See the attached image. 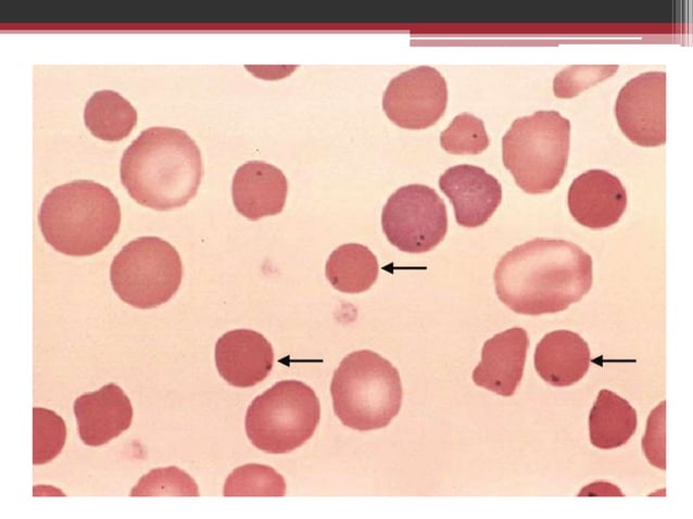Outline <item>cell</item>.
Returning <instances> with one entry per match:
<instances>
[{
    "label": "cell",
    "mask_w": 693,
    "mask_h": 519,
    "mask_svg": "<svg viewBox=\"0 0 693 519\" xmlns=\"http://www.w3.org/2000/svg\"><path fill=\"white\" fill-rule=\"evenodd\" d=\"M493 279L497 298L513 312L558 313L590 291L592 258L570 241L536 238L503 255Z\"/></svg>",
    "instance_id": "6da1fadb"
},
{
    "label": "cell",
    "mask_w": 693,
    "mask_h": 519,
    "mask_svg": "<svg viewBox=\"0 0 693 519\" xmlns=\"http://www.w3.org/2000/svg\"><path fill=\"white\" fill-rule=\"evenodd\" d=\"M203 175L201 153L177 128L151 127L124 151L121 181L139 204L168 211L192 199Z\"/></svg>",
    "instance_id": "7a4b0ae2"
},
{
    "label": "cell",
    "mask_w": 693,
    "mask_h": 519,
    "mask_svg": "<svg viewBox=\"0 0 693 519\" xmlns=\"http://www.w3.org/2000/svg\"><path fill=\"white\" fill-rule=\"evenodd\" d=\"M38 224L46 241L71 256L102 251L121 224L116 197L101 183L75 180L53 188L43 199Z\"/></svg>",
    "instance_id": "3957f363"
},
{
    "label": "cell",
    "mask_w": 693,
    "mask_h": 519,
    "mask_svg": "<svg viewBox=\"0 0 693 519\" xmlns=\"http://www.w3.org/2000/svg\"><path fill=\"white\" fill-rule=\"evenodd\" d=\"M330 393L337 417L358 431L385 428L398 415L402 403L399 371L369 350L352 352L340 362Z\"/></svg>",
    "instance_id": "277c9868"
},
{
    "label": "cell",
    "mask_w": 693,
    "mask_h": 519,
    "mask_svg": "<svg viewBox=\"0 0 693 519\" xmlns=\"http://www.w3.org/2000/svg\"><path fill=\"white\" fill-rule=\"evenodd\" d=\"M570 122L556 111L516 118L502 138L504 166L527 193L550 192L565 173Z\"/></svg>",
    "instance_id": "5b68a950"
},
{
    "label": "cell",
    "mask_w": 693,
    "mask_h": 519,
    "mask_svg": "<svg viewBox=\"0 0 693 519\" xmlns=\"http://www.w3.org/2000/svg\"><path fill=\"white\" fill-rule=\"evenodd\" d=\"M319 418L320 405L314 390L298 380H284L251 402L244 425L256 448L284 454L305 443Z\"/></svg>",
    "instance_id": "8992f818"
},
{
    "label": "cell",
    "mask_w": 693,
    "mask_h": 519,
    "mask_svg": "<svg viewBox=\"0 0 693 519\" xmlns=\"http://www.w3.org/2000/svg\"><path fill=\"white\" fill-rule=\"evenodd\" d=\"M182 278L176 249L159 237H140L122 248L110 268L114 292L125 303L141 309L166 303Z\"/></svg>",
    "instance_id": "52a82bcc"
},
{
    "label": "cell",
    "mask_w": 693,
    "mask_h": 519,
    "mask_svg": "<svg viewBox=\"0 0 693 519\" xmlns=\"http://www.w3.org/2000/svg\"><path fill=\"white\" fill-rule=\"evenodd\" d=\"M381 226L400 251L425 253L437 246L448 230L446 207L425 185H407L392 193L382 208Z\"/></svg>",
    "instance_id": "ba28073f"
},
{
    "label": "cell",
    "mask_w": 693,
    "mask_h": 519,
    "mask_svg": "<svg viewBox=\"0 0 693 519\" xmlns=\"http://www.w3.org/2000/svg\"><path fill=\"white\" fill-rule=\"evenodd\" d=\"M448 88L443 76L433 67L418 66L390 80L382 107L390 121L406 129H425L443 115Z\"/></svg>",
    "instance_id": "9c48e42d"
},
{
    "label": "cell",
    "mask_w": 693,
    "mask_h": 519,
    "mask_svg": "<svg viewBox=\"0 0 693 519\" xmlns=\"http://www.w3.org/2000/svg\"><path fill=\"white\" fill-rule=\"evenodd\" d=\"M615 116L622 134L641 147L666 142V73L645 72L619 91Z\"/></svg>",
    "instance_id": "30bf717a"
},
{
    "label": "cell",
    "mask_w": 693,
    "mask_h": 519,
    "mask_svg": "<svg viewBox=\"0 0 693 519\" xmlns=\"http://www.w3.org/2000/svg\"><path fill=\"white\" fill-rule=\"evenodd\" d=\"M441 191L454 207L458 225H483L502 201V186L483 168L462 164L448 168L439 178Z\"/></svg>",
    "instance_id": "8fae6325"
},
{
    "label": "cell",
    "mask_w": 693,
    "mask_h": 519,
    "mask_svg": "<svg viewBox=\"0 0 693 519\" xmlns=\"http://www.w3.org/2000/svg\"><path fill=\"white\" fill-rule=\"evenodd\" d=\"M568 208L580 225L602 229L616 224L627 205L621 181L603 169H590L579 175L568 190Z\"/></svg>",
    "instance_id": "7c38bea8"
},
{
    "label": "cell",
    "mask_w": 693,
    "mask_h": 519,
    "mask_svg": "<svg viewBox=\"0 0 693 519\" xmlns=\"http://www.w3.org/2000/svg\"><path fill=\"white\" fill-rule=\"evenodd\" d=\"M215 364L227 383L237 388H250L263 381L270 372L274 351L260 332L236 329L217 340Z\"/></svg>",
    "instance_id": "4fadbf2b"
},
{
    "label": "cell",
    "mask_w": 693,
    "mask_h": 519,
    "mask_svg": "<svg viewBox=\"0 0 693 519\" xmlns=\"http://www.w3.org/2000/svg\"><path fill=\"white\" fill-rule=\"evenodd\" d=\"M80 440L100 446L126 431L133 420V406L121 387L109 383L74 401Z\"/></svg>",
    "instance_id": "5bb4252c"
},
{
    "label": "cell",
    "mask_w": 693,
    "mask_h": 519,
    "mask_svg": "<svg viewBox=\"0 0 693 519\" xmlns=\"http://www.w3.org/2000/svg\"><path fill=\"white\" fill-rule=\"evenodd\" d=\"M528 346L527 331L520 327L487 340L481 360L472 371L475 384L501 396H512L522 378Z\"/></svg>",
    "instance_id": "9a60e30c"
},
{
    "label": "cell",
    "mask_w": 693,
    "mask_h": 519,
    "mask_svg": "<svg viewBox=\"0 0 693 519\" xmlns=\"http://www.w3.org/2000/svg\"><path fill=\"white\" fill-rule=\"evenodd\" d=\"M288 181L284 173L263 161H249L235 173L231 186L236 210L250 220L279 214L286 203Z\"/></svg>",
    "instance_id": "2e32d148"
},
{
    "label": "cell",
    "mask_w": 693,
    "mask_h": 519,
    "mask_svg": "<svg viewBox=\"0 0 693 519\" xmlns=\"http://www.w3.org/2000/svg\"><path fill=\"white\" fill-rule=\"evenodd\" d=\"M590 362L588 343L570 330L546 333L534 351L538 375L553 387H569L581 380L589 370Z\"/></svg>",
    "instance_id": "e0dca14e"
},
{
    "label": "cell",
    "mask_w": 693,
    "mask_h": 519,
    "mask_svg": "<svg viewBox=\"0 0 693 519\" xmlns=\"http://www.w3.org/2000/svg\"><path fill=\"white\" fill-rule=\"evenodd\" d=\"M635 409L621 396L603 389L589 415L590 441L601 450H612L628 442L637 429Z\"/></svg>",
    "instance_id": "ac0fdd59"
},
{
    "label": "cell",
    "mask_w": 693,
    "mask_h": 519,
    "mask_svg": "<svg viewBox=\"0 0 693 519\" xmlns=\"http://www.w3.org/2000/svg\"><path fill=\"white\" fill-rule=\"evenodd\" d=\"M379 265L375 254L365 245L346 243L338 246L326 263V277L343 293H361L377 280Z\"/></svg>",
    "instance_id": "d6986e66"
},
{
    "label": "cell",
    "mask_w": 693,
    "mask_h": 519,
    "mask_svg": "<svg viewBox=\"0 0 693 519\" xmlns=\"http://www.w3.org/2000/svg\"><path fill=\"white\" fill-rule=\"evenodd\" d=\"M84 121L90 132L105 141L127 137L137 123L135 107L113 90H99L86 103Z\"/></svg>",
    "instance_id": "ffe728a7"
},
{
    "label": "cell",
    "mask_w": 693,
    "mask_h": 519,
    "mask_svg": "<svg viewBox=\"0 0 693 519\" xmlns=\"http://www.w3.org/2000/svg\"><path fill=\"white\" fill-rule=\"evenodd\" d=\"M224 496H284L286 482L274 468L262 464H245L227 477Z\"/></svg>",
    "instance_id": "44dd1931"
},
{
    "label": "cell",
    "mask_w": 693,
    "mask_h": 519,
    "mask_svg": "<svg viewBox=\"0 0 693 519\" xmlns=\"http://www.w3.org/2000/svg\"><path fill=\"white\" fill-rule=\"evenodd\" d=\"M33 464L43 465L55 458L66 440L62 417L43 407L33 408Z\"/></svg>",
    "instance_id": "7402d4cb"
},
{
    "label": "cell",
    "mask_w": 693,
    "mask_h": 519,
    "mask_svg": "<svg viewBox=\"0 0 693 519\" xmlns=\"http://www.w3.org/2000/svg\"><path fill=\"white\" fill-rule=\"evenodd\" d=\"M130 496H199L196 481L175 466L155 468L143 474Z\"/></svg>",
    "instance_id": "603a6c76"
},
{
    "label": "cell",
    "mask_w": 693,
    "mask_h": 519,
    "mask_svg": "<svg viewBox=\"0 0 693 519\" xmlns=\"http://www.w3.org/2000/svg\"><path fill=\"white\" fill-rule=\"evenodd\" d=\"M440 144L451 154H479L489 147V137L480 118L462 113L441 132Z\"/></svg>",
    "instance_id": "cb8c5ba5"
},
{
    "label": "cell",
    "mask_w": 693,
    "mask_h": 519,
    "mask_svg": "<svg viewBox=\"0 0 693 519\" xmlns=\"http://www.w3.org/2000/svg\"><path fill=\"white\" fill-rule=\"evenodd\" d=\"M618 65H572L556 74L553 91L557 98L569 99L589 87L613 76Z\"/></svg>",
    "instance_id": "d4e9b609"
},
{
    "label": "cell",
    "mask_w": 693,
    "mask_h": 519,
    "mask_svg": "<svg viewBox=\"0 0 693 519\" xmlns=\"http://www.w3.org/2000/svg\"><path fill=\"white\" fill-rule=\"evenodd\" d=\"M666 402H660L648 415L642 448L648 463L656 468H666L665 440Z\"/></svg>",
    "instance_id": "484cf974"
},
{
    "label": "cell",
    "mask_w": 693,
    "mask_h": 519,
    "mask_svg": "<svg viewBox=\"0 0 693 519\" xmlns=\"http://www.w3.org/2000/svg\"><path fill=\"white\" fill-rule=\"evenodd\" d=\"M579 496L584 495H612V496H622L621 491L614 484L608 482H594L582 489Z\"/></svg>",
    "instance_id": "4316f807"
},
{
    "label": "cell",
    "mask_w": 693,
    "mask_h": 519,
    "mask_svg": "<svg viewBox=\"0 0 693 519\" xmlns=\"http://www.w3.org/2000/svg\"><path fill=\"white\" fill-rule=\"evenodd\" d=\"M34 495L38 496V495H64L62 491L53 488V486H49V485H37L34 488Z\"/></svg>",
    "instance_id": "83f0119b"
}]
</instances>
